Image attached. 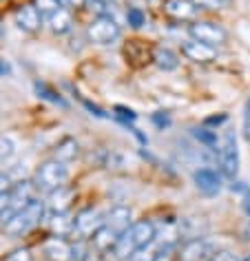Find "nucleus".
Instances as JSON below:
<instances>
[{"mask_svg": "<svg viewBox=\"0 0 250 261\" xmlns=\"http://www.w3.org/2000/svg\"><path fill=\"white\" fill-rule=\"evenodd\" d=\"M5 73H9V64L5 60H0V77H3Z\"/></svg>", "mask_w": 250, "mask_h": 261, "instance_id": "58836bf2", "label": "nucleus"}, {"mask_svg": "<svg viewBox=\"0 0 250 261\" xmlns=\"http://www.w3.org/2000/svg\"><path fill=\"white\" fill-rule=\"evenodd\" d=\"M87 36L95 44H111L120 38V24L113 16H97L87 27Z\"/></svg>", "mask_w": 250, "mask_h": 261, "instance_id": "7ed1b4c3", "label": "nucleus"}, {"mask_svg": "<svg viewBox=\"0 0 250 261\" xmlns=\"http://www.w3.org/2000/svg\"><path fill=\"white\" fill-rule=\"evenodd\" d=\"M129 234H131V239H133L135 248L140 250V248H148V246L155 241V237H157V228H155L153 221L142 219V221H135V224L129 228Z\"/></svg>", "mask_w": 250, "mask_h": 261, "instance_id": "6e6552de", "label": "nucleus"}, {"mask_svg": "<svg viewBox=\"0 0 250 261\" xmlns=\"http://www.w3.org/2000/svg\"><path fill=\"white\" fill-rule=\"evenodd\" d=\"M36 91H38V95H40V97H44V100H49V102H54V104H60V107H64V100L56 93L54 89H49L47 84L36 82Z\"/></svg>", "mask_w": 250, "mask_h": 261, "instance_id": "a878e982", "label": "nucleus"}, {"mask_svg": "<svg viewBox=\"0 0 250 261\" xmlns=\"http://www.w3.org/2000/svg\"><path fill=\"white\" fill-rule=\"evenodd\" d=\"M113 111H115V115L120 117L122 122H127V124L137 120V115H135V111H133V109H127V107H120V104H117V107H115Z\"/></svg>", "mask_w": 250, "mask_h": 261, "instance_id": "c756f323", "label": "nucleus"}, {"mask_svg": "<svg viewBox=\"0 0 250 261\" xmlns=\"http://www.w3.org/2000/svg\"><path fill=\"white\" fill-rule=\"evenodd\" d=\"M153 60L162 71H175L180 67V56L175 51H170L168 47H157L153 54Z\"/></svg>", "mask_w": 250, "mask_h": 261, "instance_id": "f3484780", "label": "nucleus"}, {"mask_svg": "<svg viewBox=\"0 0 250 261\" xmlns=\"http://www.w3.org/2000/svg\"><path fill=\"white\" fill-rule=\"evenodd\" d=\"M219 168L228 179H235L239 173V148H237L235 130H226L219 144Z\"/></svg>", "mask_w": 250, "mask_h": 261, "instance_id": "f03ea898", "label": "nucleus"}, {"mask_svg": "<svg viewBox=\"0 0 250 261\" xmlns=\"http://www.w3.org/2000/svg\"><path fill=\"white\" fill-rule=\"evenodd\" d=\"M7 261H34V254H31V250H27V248H18V250L9 254Z\"/></svg>", "mask_w": 250, "mask_h": 261, "instance_id": "2f4dec72", "label": "nucleus"}, {"mask_svg": "<svg viewBox=\"0 0 250 261\" xmlns=\"http://www.w3.org/2000/svg\"><path fill=\"white\" fill-rule=\"evenodd\" d=\"M9 201H11L9 193H0V217H3V213L9 208Z\"/></svg>", "mask_w": 250, "mask_h": 261, "instance_id": "4c0bfd02", "label": "nucleus"}, {"mask_svg": "<svg viewBox=\"0 0 250 261\" xmlns=\"http://www.w3.org/2000/svg\"><path fill=\"white\" fill-rule=\"evenodd\" d=\"M135 250H137V248H135V244H133V239H131L129 232L120 234V239H117V244H115V248H113V252H115L117 259H129Z\"/></svg>", "mask_w": 250, "mask_h": 261, "instance_id": "412c9836", "label": "nucleus"}, {"mask_svg": "<svg viewBox=\"0 0 250 261\" xmlns=\"http://www.w3.org/2000/svg\"><path fill=\"white\" fill-rule=\"evenodd\" d=\"M76 155H78V142L73 138H64L60 140L56 144V151H54V160L58 162H71V160H76Z\"/></svg>", "mask_w": 250, "mask_h": 261, "instance_id": "a211bd4d", "label": "nucleus"}, {"mask_svg": "<svg viewBox=\"0 0 250 261\" xmlns=\"http://www.w3.org/2000/svg\"><path fill=\"white\" fill-rule=\"evenodd\" d=\"M100 226H104V219H102L100 211H95V208H87V211L76 215V232L82 234V237L93 234Z\"/></svg>", "mask_w": 250, "mask_h": 261, "instance_id": "1a4fd4ad", "label": "nucleus"}, {"mask_svg": "<svg viewBox=\"0 0 250 261\" xmlns=\"http://www.w3.org/2000/svg\"><path fill=\"white\" fill-rule=\"evenodd\" d=\"M193 3L204 9H226L230 5V0H193Z\"/></svg>", "mask_w": 250, "mask_h": 261, "instance_id": "cd10ccee", "label": "nucleus"}, {"mask_svg": "<svg viewBox=\"0 0 250 261\" xmlns=\"http://www.w3.org/2000/svg\"><path fill=\"white\" fill-rule=\"evenodd\" d=\"M127 20H129L131 27L140 29V27H144V22H146V16H144V11L140 7H131L127 11Z\"/></svg>", "mask_w": 250, "mask_h": 261, "instance_id": "bb28decb", "label": "nucleus"}, {"mask_svg": "<svg viewBox=\"0 0 250 261\" xmlns=\"http://www.w3.org/2000/svg\"><path fill=\"white\" fill-rule=\"evenodd\" d=\"M31 226H36V224L31 221V217L27 215V211L22 208V211H18L14 217L7 221V224H3V230L7 232V234H11V237H20V234L27 232Z\"/></svg>", "mask_w": 250, "mask_h": 261, "instance_id": "2eb2a0df", "label": "nucleus"}, {"mask_svg": "<svg viewBox=\"0 0 250 261\" xmlns=\"http://www.w3.org/2000/svg\"><path fill=\"white\" fill-rule=\"evenodd\" d=\"M104 226H109L117 237L124 232H129V228L133 226V213L129 206H113L104 217Z\"/></svg>", "mask_w": 250, "mask_h": 261, "instance_id": "423d86ee", "label": "nucleus"}, {"mask_svg": "<svg viewBox=\"0 0 250 261\" xmlns=\"http://www.w3.org/2000/svg\"><path fill=\"white\" fill-rule=\"evenodd\" d=\"M40 22H42V14L38 11L36 5H24V7H20L16 11V24L22 31L34 34V31L40 29Z\"/></svg>", "mask_w": 250, "mask_h": 261, "instance_id": "9b49d317", "label": "nucleus"}, {"mask_svg": "<svg viewBox=\"0 0 250 261\" xmlns=\"http://www.w3.org/2000/svg\"><path fill=\"white\" fill-rule=\"evenodd\" d=\"M18 144L11 135H0V162H9L16 155Z\"/></svg>", "mask_w": 250, "mask_h": 261, "instance_id": "5701e85b", "label": "nucleus"}, {"mask_svg": "<svg viewBox=\"0 0 250 261\" xmlns=\"http://www.w3.org/2000/svg\"><path fill=\"white\" fill-rule=\"evenodd\" d=\"M36 7H38V11H40L42 16H54L56 11H60L62 9V3L60 0H36Z\"/></svg>", "mask_w": 250, "mask_h": 261, "instance_id": "393cba45", "label": "nucleus"}, {"mask_svg": "<svg viewBox=\"0 0 250 261\" xmlns=\"http://www.w3.org/2000/svg\"><path fill=\"white\" fill-rule=\"evenodd\" d=\"M164 11L170 18H175V20H188V18L195 16L197 5L193 0H166L164 3Z\"/></svg>", "mask_w": 250, "mask_h": 261, "instance_id": "ddd939ff", "label": "nucleus"}, {"mask_svg": "<svg viewBox=\"0 0 250 261\" xmlns=\"http://www.w3.org/2000/svg\"><path fill=\"white\" fill-rule=\"evenodd\" d=\"M117 239H120V237H117V234L111 230L109 226H100L93 232V246L97 248V250H111V248H115Z\"/></svg>", "mask_w": 250, "mask_h": 261, "instance_id": "6ab92c4d", "label": "nucleus"}, {"mask_svg": "<svg viewBox=\"0 0 250 261\" xmlns=\"http://www.w3.org/2000/svg\"><path fill=\"white\" fill-rule=\"evenodd\" d=\"M44 254L51 261H69L71 259V246L62 237H51L44 241Z\"/></svg>", "mask_w": 250, "mask_h": 261, "instance_id": "4468645a", "label": "nucleus"}, {"mask_svg": "<svg viewBox=\"0 0 250 261\" xmlns=\"http://www.w3.org/2000/svg\"><path fill=\"white\" fill-rule=\"evenodd\" d=\"M155 259H157V254L151 248H140V250H135L129 257V261H155Z\"/></svg>", "mask_w": 250, "mask_h": 261, "instance_id": "c85d7f7f", "label": "nucleus"}, {"mask_svg": "<svg viewBox=\"0 0 250 261\" xmlns=\"http://www.w3.org/2000/svg\"><path fill=\"white\" fill-rule=\"evenodd\" d=\"M84 244L80 241V244H76V246H71V259H76V261H82L84 259Z\"/></svg>", "mask_w": 250, "mask_h": 261, "instance_id": "f704fd0d", "label": "nucleus"}, {"mask_svg": "<svg viewBox=\"0 0 250 261\" xmlns=\"http://www.w3.org/2000/svg\"><path fill=\"white\" fill-rule=\"evenodd\" d=\"M153 122H155L160 128L170 126V117H168V115H164V113H155V115H153Z\"/></svg>", "mask_w": 250, "mask_h": 261, "instance_id": "c9c22d12", "label": "nucleus"}, {"mask_svg": "<svg viewBox=\"0 0 250 261\" xmlns=\"http://www.w3.org/2000/svg\"><path fill=\"white\" fill-rule=\"evenodd\" d=\"M193 138L199 142V144L208 146V148H215L217 146V133H215L213 128H208V126H197V128H193Z\"/></svg>", "mask_w": 250, "mask_h": 261, "instance_id": "4be33fe9", "label": "nucleus"}, {"mask_svg": "<svg viewBox=\"0 0 250 261\" xmlns=\"http://www.w3.org/2000/svg\"><path fill=\"white\" fill-rule=\"evenodd\" d=\"M9 186H11V177L5 173H0V193H9L11 191Z\"/></svg>", "mask_w": 250, "mask_h": 261, "instance_id": "e433bc0d", "label": "nucleus"}, {"mask_svg": "<svg viewBox=\"0 0 250 261\" xmlns=\"http://www.w3.org/2000/svg\"><path fill=\"white\" fill-rule=\"evenodd\" d=\"M71 24H73V18H71V11L64 7L60 11H56L54 16H49V27L54 34H67Z\"/></svg>", "mask_w": 250, "mask_h": 261, "instance_id": "aec40b11", "label": "nucleus"}, {"mask_svg": "<svg viewBox=\"0 0 250 261\" xmlns=\"http://www.w3.org/2000/svg\"><path fill=\"white\" fill-rule=\"evenodd\" d=\"M177 257H180V261H208L213 257V248H210L206 239L195 237V239H188L186 244L180 248Z\"/></svg>", "mask_w": 250, "mask_h": 261, "instance_id": "39448f33", "label": "nucleus"}, {"mask_svg": "<svg viewBox=\"0 0 250 261\" xmlns=\"http://www.w3.org/2000/svg\"><path fill=\"white\" fill-rule=\"evenodd\" d=\"M73 197H76L73 188L60 186V188H56V191L49 193V197H47V208H49L51 213H67L69 206H71V201H73Z\"/></svg>", "mask_w": 250, "mask_h": 261, "instance_id": "f8f14e48", "label": "nucleus"}, {"mask_svg": "<svg viewBox=\"0 0 250 261\" xmlns=\"http://www.w3.org/2000/svg\"><path fill=\"white\" fill-rule=\"evenodd\" d=\"M97 3H102V5H107V7H109V5L113 3V0H97Z\"/></svg>", "mask_w": 250, "mask_h": 261, "instance_id": "a19ab883", "label": "nucleus"}, {"mask_svg": "<svg viewBox=\"0 0 250 261\" xmlns=\"http://www.w3.org/2000/svg\"><path fill=\"white\" fill-rule=\"evenodd\" d=\"M188 34L193 36V40L197 42H204L208 44V47H221L223 42H226V31H223L219 24L215 22H193L188 27Z\"/></svg>", "mask_w": 250, "mask_h": 261, "instance_id": "20e7f679", "label": "nucleus"}, {"mask_svg": "<svg viewBox=\"0 0 250 261\" xmlns=\"http://www.w3.org/2000/svg\"><path fill=\"white\" fill-rule=\"evenodd\" d=\"M69 3H71V5H76V7H80V5H84L87 0H69Z\"/></svg>", "mask_w": 250, "mask_h": 261, "instance_id": "ea45409f", "label": "nucleus"}, {"mask_svg": "<svg viewBox=\"0 0 250 261\" xmlns=\"http://www.w3.org/2000/svg\"><path fill=\"white\" fill-rule=\"evenodd\" d=\"M49 228L58 234V237H64V234H69V232L76 230V219L71 217L69 213H51Z\"/></svg>", "mask_w": 250, "mask_h": 261, "instance_id": "dca6fc26", "label": "nucleus"}, {"mask_svg": "<svg viewBox=\"0 0 250 261\" xmlns=\"http://www.w3.org/2000/svg\"><path fill=\"white\" fill-rule=\"evenodd\" d=\"M69 179V168L64 162H58V160H49L40 164V168L36 171V177H34V184L38 191H44V193H51L56 188H60L67 184Z\"/></svg>", "mask_w": 250, "mask_h": 261, "instance_id": "f257e3e1", "label": "nucleus"}, {"mask_svg": "<svg viewBox=\"0 0 250 261\" xmlns=\"http://www.w3.org/2000/svg\"><path fill=\"white\" fill-rule=\"evenodd\" d=\"M241 130H243V138L250 142V97L243 104V122H241Z\"/></svg>", "mask_w": 250, "mask_h": 261, "instance_id": "7c9ffc66", "label": "nucleus"}, {"mask_svg": "<svg viewBox=\"0 0 250 261\" xmlns=\"http://www.w3.org/2000/svg\"><path fill=\"white\" fill-rule=\"evenodd\" d=\"M228 120V115L226 113H219V115H210L204 120V126H208V128H217V126H221L223 122Z\"/></svg>", "mask_w": 250, "mask_h": 261, "instance_id": "473e14b6", "label": "nucleus"}, {"mask_svg": "<svg viewBox=\"0 0 250 261\" xmlns=\"http://www.w3.org/2000/svg\"><path fill=\"white\" fill-rule=\"evenodd\" d=\"M230 191L241 197V208H243V213L250 217V186L243 184V181H235V184L230 186Z\"/></svg>", "mask_w": 250, "mask_h": 261, "instance_id": "b1692460", "label": "nucleus"}, {"mask_svg": "<svg viewBox=\"0 0 250 261\" xmlns=\"http://www.w3.org/2000/svg\"><path fill=\"white\" fill-rule=\"evenodd\" d=\"M208 261H237V257L230 250H219V252H213V257Z\"/></svg>", "mask_w": 250, "mask_h": 261, "instance_id": "72a5a7b5", "label": "nucleus"}, {"mask_svg": "<svg viewBox=\"0 0 250 261\" xmlns=\"http://www.w3.org/2000/svg\"><path fill=\"white\" fill-rule=\"evenodd\" d=\"M182 54L193 62H213L217 58V49L208 47L204 42H197V40H188L182 44Z\"/></svg>", "mask_w": 250, "mask_h": 261, "instance_id": "9d476101", "label": "nucleus"}, {"mask_svg": "<svg viewBox=\"0 0 250 261\" xmlns=\"http://www.w3.org/2000/svg\"><path fill=\"white\" fill-rule=\"evenodd\" d=\"M193 181L197 186V191H202L204 195H217L221 191V175L213 171V168H199L193 173Z\"/></svg>", "mask_w": 250, "mask_h": 261, "instance_id": "0eeeda50", "label": "nucleus"}]
</instances>
